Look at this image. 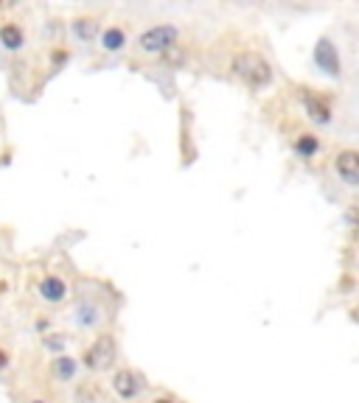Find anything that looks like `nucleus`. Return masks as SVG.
Segmentation results:
<instances>
[{"mask_svg": "<svg viewBox=\"0 0 359 403\" xmlns=\"http://www.w3.org/2000/svg\"><path fill=\"white\" fill-rule=\"evenodd\" d=\"M233 70L253 87H264V84H269V79H273V70H269V65L258 53H238L233 59Z\"/></svg>", "mask_w": 359, "mask_h": 403, "instance_id": "f257e3e1", "label": "nucleus"}, {"mask_svg": "<svg viewBox=\"0 0 359 403\" xmlns=\"http://www.w3.org/2000/svg\"><path fill=\"white\" fill-rule=\"evenodd\" d=\"M177 40H180V31L174 25H155V28H149L140 34L138 48L143 53H163L171 45H177Z\"/></svg>", "mask_w": 359, "mask_h": 403, "instance_id": "f03ea898", "label": "nucleus"}, {"mask_svg": "<svg viewBox=\"0 0 359 403\" xmlns=\"http://www.w3.org/2000/svg\"><path fill=\"white\" fill-rule=\"evenodd\" d=\"M112 356H115V342H112V336H107V333H101L93 345H90V350L84 353V367L87 369H107L110 367V361H112Z\"/></svg>", "mask_w": 359, "mask_h": 403, "instance_id": "7ed1b4c3", "label": "nucleus"}, {"mask_svg": "<svg viewBox=\"0 0 359 403\" xmlns=\"http://www.w3.org/2000/svg\"><path fill=\"white\" fill-rule=\"evenodd\" d=\"M314 62H317V68H323L328 76H340V56H337V48L328 42V40H320L317 42Z\"/></svg>", "mask_w": 359, "mask_h": 403, "instance_id": "20e7f679", "label": "nucleus"}, {"mask_svg": "<svg viewBox=\"0 0 359 403\" xmlns=\"http://www.w3.org/2000/svg\"><path fill=\"white\" fill-rule=\"evenodd\" d=\"M337 174L348 182V185H356L359 182V157L356 151H343L337 157Z\"/></svg>", "mask_w": 359, "mask_h": 403, "instance_id": "39448f33", "label": "nucleus"}, {"mask_svg": "<svg viewBox=\"0 0 359 403\" xmlns=\"http://www.w3.org/2000/svg\"><path fill=\"white\" fill-rule=\"evenodd\" d=\"M112 387H115V392L121 395V398H135V395L140 392V384H138V378L129 373V369H121V373H115Z\"/></svg>", "mask_w": 359, "mask_h": 403, "instance_id": "423d86ee", "label": "nucleus"}, {"mask_svg": "<svg viewBox=\"0 0 359 403\" xmlns=\"http://www.w3.org/2000/svg\"><path fill=\"white\" fill-rule=\"evenodd\" d=\"M68 294V286L59 281V277H45V281L40 283V297L48 300V302H59V300H65Z\"/></svg>", "mask_w": 359, "mask_h": 403, "instance_id": "0eeeda50", "label": "nucleus"}, {"mask_svg": "<svg viewBox=\"0 0 359 403\" xmlns=\"http://www.w3.org/2000/svg\"><path fill=\"white\" fill-rule=\"evenodd\" d=\"M0 45H3L6 51L23 48V31H20L14 23H6L3 28H0Z\"/></svg>", "mask_w": 359, "mask_h": 403, "instance_id": "6e6552de", "label": "nucleus"}, {"mask_svg": "<svg viewBox=\"0 0 359 403\" xmlns=\"http://www.w3.org/2000/svg\"><path fill=\"white\" fill-rule=\"evenodd\" d=\"M73 34H76L82 42H90V40H93V37L99 34V25H96L93 17H82V20L73 23Z\"/></svg>", "mask_w": 359, "mask_h": 403, "instance_id": "1a4fd4ad", "label": "nucleus"}, {"mask_svg": "<svg viewBox=\"0 0 359 403\" xmlns=\"http://www.w3.org/2000/svg\"><path fill=\"white\" fill-rule=\"evenodd\" d=\"M306 109H309V115H312L314 120H320V123H328V120H332V109H328V104L320 101V99L306 96Z\"/></svg>", "mask_w": 359, "mask_h": 403, "instance_id": "9d476101", "label": "nucleus"}, {"mask_svg": "<svg viewBox=\"0 0 359 403\" xmlns=\"http://www.w3.org/2000/svg\"><path fill=\"white\" fill-rule=\"evenodd\" d=\"M317 148H320V140L314 135H301L295 140V151L301 154V157H314Z\"/></svg>", "mask_w": 359, "mask_h": 403, "instance_id": "9b49d317", "label": "nucleus"}, {"mask_svg": "<svg viewBox=\"0 0 359 403\" xmlns=\"http://www.w3.org/2000/svg\"><path fill=\"white\" fill-rule=\"evenodd\" d=\"M124 42H127V37H124L121 28H110V31H104V37H101L104 51H121Z\"/></svg>", "mask_w": 359, "mask_h": 403, "instance_id": "f8f14e48", "label": "nucleus"}, {"mask_svg": "<svg viewBox=\"0 0 359 403\" xmlns=\"http://www.w3.org/2000/svg\"><path fill=\"white\" fill-rule=\"evenodd\" d=\"M53 369H56L59 378L68 381V378H73V373H76V361H73L71 356H59V359L53 361Z\"/></svg>", "mask_w": 359, "mask_h": 403, "instance_id": "ddd939ff", "label": "nucleus"}, {"mask_svg": "<svg viewBox=\"0 0 359 403\" xmlns=\"http://www.w3.org/2000/svg\"><path fill=\"white\" fill-rule=\"evenodd\" d=\"M65 345V339L62 336H59V333H53L51 339H45V348H51V350H59V348H62Z\"/></svg>", "mask_w": 359, "mask_h": 403, "instance_id": "4468645a", "label": "nucleus"}, {"mask_svg": "<svg viewBox=\"0 0 359 403\" xmlns=\"http://www.w3.org/2000/svg\"><path fill=\"white\" fill-rule=\"evenodd\" d=\"M6 364H9V359H6V353H3V350H0V369H3Z\"/></svg>", "mask_w": 359, "mask_h": 403, "instance_id": "2eb2a0df", "label": "nucleus"}, {"mask_svg": "<svg viewBox=\"0 0 359 403\" xmlns=\"http://www.w3.org/2000/svg\"><path fill=\"white\" fill-rule=\"evenodd\" d=\"M155 403H171V400H155Z\"/></svg>", "mask_w": 359, "mask_h": 403, "instance_id": "dca6fc26", "label": "nucleus"}, {"mask_svg": "<svg viewBox=\"0 0 359 403\" xmlns=\"http://www.w3.org/2000/svg\"><path fill=\"white\" fill-rule=\"evenodd\" d=\"M32 403H45V400H32Z\"/></svg>", "mask_w": 359, "mask_h": 403, "instance_id": "f3484780", "label": "nucleus"}]
</instances>
